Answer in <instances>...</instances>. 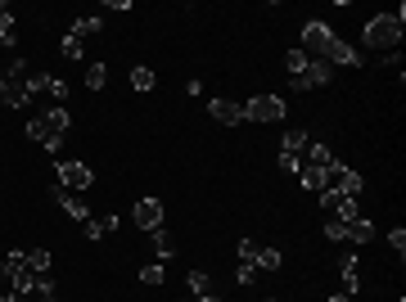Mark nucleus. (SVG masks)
Returning <instances> with one entry per match:
<instances>
[{
  "label": "nucleus",
  "mask_w": 406,
  "mask_h": 302,
  "mask_svg": "<svg viewBox=\"0 0 406 302\" xmlns=\"http://www.w3.org/2000/svg\"><path fill=\"white\" fill-rule=\"evenodd\" d=\"M68 126H72V117L63 104H55L50 113H37L27 122V140H37L41 149H50V154H59V145H63V136H68Z\"/></svg>",
  "instance_id": "1"
},
{
  "label": "nucleus",
  "mask_w": 406,
  "mask_h": 302,
  "mask_svg": "<svg viewBox=\"0 0 406 302\" xmlns=\"http://www.w3.org/2000/svg\"><path fill=\"white\" fill-rule=\"evenodd\" d=\"M27 81H32L27 63H23V59H14L5 72H0V104H5V109H27V100H32Z\"/></svg>",
  "instance_id": "2"
},
{
  "label": "nucleus",
  "mask_w": 406,
  "mask_h": 302,
  "mask_svg": "<svg viewBox=\"0 0 406 302\" xmlns=\"http://www.w3.org/2000/svg\"><path fill=\"white\" fill-rule=\"evenodd\" d=\"M402 27L406 23H398V14H375L366 23V32H361V41H366L370 50H393L402 41Z\"/></svg>",
  "instance_id": "3"
},
{
  "label": "nucleus",
  "mask_w": 406,
  "mask_h": 302,
  "mask_svg": "<svg viewBox=\"0 0 406 302\" xmlns=\"http://www.w3.org/2000/svg\"><path fill=\"white\" fill-rule=\"evenodd\" d=\"M244 122H284V100L280 95H253L244 104Z\"/></svg>",
  "instance_id": "4"
},
{
  "label": "nucleus",
  "mask_w": 406,
  "mask_h": 302,
  "mask_svg": "<svg viewBox=\"0 0 406 302\" xmlns=\"http://www.w3.org/2000/svg\"><path fill=\"white\" fill-rule=\"evenodd\" d=\"M334 41H339V37H334L325 23H307V27H303V55L325 63V55H329V46H334Z\"/></svg>",
  "instance_id": "5"
},
{
  "label": "nucleus",
  "mask_w": 406,
  "mask_h": 302,
  "mask_svg": "<svg viewBox=\"0 0 406 302\" xmlns=\"http://www.w3.org/2000/svg\"><path fill=\"white\" fill-rule=\"evenodd\" d=\"M91 180H95V171L86 163H77V158H63V163H59V185L63 190L81 194V190H91Z\"/></svg>",
  "instance_id": "6"
},
{
  "label": "nucleus",
  "mask_w": 406,
  "mask_h": 302,
  "mask_svg": "<svg viewBox=\"0 0 406 302\" xmlns=\"http://www.w3.org/2000/svg\"><path fill=\"white\" fill-rule=\"evenodd\" d=\"M329 72H334L329 63H320V59H307V68H303V72L294 77V86H298V91H316V86H329Z\"/></svg>",
  "instance_id": "7"
},
{
  "label": "nucleus",
  "mask_w": 406,
  "mask_h": 302,
  "mask_svg": "<svg viewBox=\"0 0 406 302\" xmlns=\"http://www.w3.org/2000/svg\"><path fill=\"white\" fill-rule=\"evenodd\" d=\"M27 91H32V95H37V91H46L55 104H63V100H68V81H63V77H55V72H37V77L27 81Z\"/></svg>",
  "instance_id": "8"
},
{
  "label": "nucleus",
  "mask_w": 406,
  "mask_h": 302,
  "mask_svg": "<svg viewBox=\"0 0 406 302\" xmlns=\"http://www.w3.org/2000/svg\"><path fill=\"white\" fill-rule=\"evenodd\" d=\"M131 217H136L140 230H158V225H163V203H158V199H140L131 208Z\"/></svg>",
  "instance_id": "9"
},
{
  "label": "nucleus",
  "mask_w": 406,
  "mask_h": 302,
  "mask_svg": "<svg viewBox=\"0 0 406 302\" xmlns=\"http://www.w3.org/2000/svg\"><path fill=\"white\" fill-rule=\"evenodd\" d=\"M208 113H212V122H221V126H240L244 122V104H235V100H212Z\"/></svg>",
  "instance_id": "10"
},
{
  "label": "nucleus",
  "mask_w": 406,
  "mask_h": 302,
  "mask_svg": "<svg viewBox=\"0 0 406 302\" xmlns=\"http://www.w3.org/2000/svg\"><path fill=\"white\" fill-rule=\"evenodd\" d=\"M55 199H59V208L68 212L72 221H86V217H91V208H86V199H81V194H72V190H63V185H59V190H55Z\"/></svg>",
  "instance_id": "11"
},
{
  "label": "nucleus",
  "mask_w": 406,
  "mask_h": 302,
  "mask_svg": "<svg viewBox=\"0 0 406 302\" xmlns=\"http://www.w3.org/2000/svg\"><path fill=\"white\" fill-rule=\"evenodd\" d=\"M307 145H312V131H307V126H289V131H284V140H280V154L303 158V154H307Z\"/></svg>",
  "instance_id": "12"
},
{
  "label": "nucleus",
  "mask_w": 406,
  "mask_h": 302,
  "mask_svg": "<svg viewBox=\"0 0 406 302\" xmlns=\"http://www.w3.org/2000/svg\"><path fill=\"white\" fill-rule=\"evenodd\" d=\"M325 63H329V68H334V63H343V68H357L361 55L348 46V41H334V46H329V55H325Z\"/></svg>",
  "instance_id": "13"
},
{
  "label": "nucleus",
  "mask_w": 406,
  "mask_h": 302,
  "mask_svg": "<svg viewBox=\"0 0 406 302\" xmlns=\"http://www.w3.org/2000/svg\"><path fill=\"white\" fill-rule=\"evenodd\" d=\"M303 163H307V167H320V171H329V163H334V154H329V149L320 145V140H312V145H307V154H303Z\"/></svg>",
  "instance_id": "14"
},
{
  "label": "nucleus",
  "mask_w": 406,
  "mask_h": 302,
  "mask_svg": "<svg viewBox=\"0 0 406 302\" xmlns=\"http://www.w3.org/2000/svg\"><path fill=\"white\" fill-rule=\"evenodd\" d=\"M339 271H343V294L352 298V294H357V289H361V271H357V257H343V262H339Z\"/></svg>",
  "instance_id": "15"
},
{
  "label": "nucleus",
  "mask_w": 406,
  "mask_h": 302,
  "mask_svg": "<svg viewBox=\"0 0 406 302\" xmlns=\"http://www.w3.org/2000/svg\"><path fill=\"white\" fill-rule=\"evenodd\" d=\"M100 27H104V18H100V14H81L77 23H72V32H68V37L86 41V37H95V32H100Z\"/></svg>",
  "instance_id": "16"
},
{
  "label": "nucleus",
  "mask_w": 406,
  "mask_h": 302,
  "mask_svg": "<svg viewBox=\"0 0 406 302\" xmlns=\"http://www.w3.org/2000/svg\"><path fill=\"white\" fill-rule=\"evenodd\" d=\"M0 46H18V27H14L9 5H0Z\"/></svg>",
  "instance_id": "17"
},
{
  "label": "nucleus",
  "mask_w": 406,
  "mask_h": 302,
  "mask_svg": "<svg viewBox=\"0 0 406 302\" xmlns=\"http://www.w3.org/2000/svg\"><path fill=\"white\" fill-rule=\"evenodd\" d=\"M131 86H136V91H140V95H149V91H154V86H158L154 68H145V63H136V68H131Z\"/></svg>",
  "instance_id": "18"
},
{
  "label": "nucleus",
  "mask_w": 406,
  "mask_h": 302,
  "mask_svg": "<svg viewBox=\"0 0 406 302\" xmlns=\"http://www.w3.org/2000/svg\"><path fill=\"white\" fill-rule=\"evenodd\" d=\"M117 217H86L81 221V230H86V239H104V230H113Z\"/></svg>",
  "instance_id": "19"
},
{
  "label": "nucleus",
  "mask_w": 406,
  "mask_h": 302,
  "mask_svg": "<svg viewBox=\"0 0 406 302\" xmlns=\"http://www.w3.org/2000/svg\"><path fill=\"white\" fill-rule=\"evenodd\" d=\"M294 176L303 180V190H325V171H320V167H307V163H303Z\"/></svg>",
  "instance_id": "20"
},
{
  "label": "nucleus",
  "mask_w": 406,
  "mask_h": 302,
  "mask_svg": "<svg viewBox=\"0 0 406 302\" xmlns=\"http://www.w3.org/2000/svg\"><path fill=\"white\" fill-rule=\"evenodd\" d=\"M185 284H190V294H195V298H212V280H208V271H190Z\"/></svg>",
  "instance_id": "21"
},
{
  "label": "nucleus",
  "mask_w": 406,
  "mask_h": 302,
  "mask_svg": "<svg viewBox=\"0 0 406 302\" xmlns=\"http://www.w3.org/2000/svg\"><path fill=\"white\" fill-rule=\"evenodd\" d=\"M348 239L352 244H370V239H375V225H370L366 217H357V221L348 225Z\"/></svg>",
  "instance_id": "22"
},
{
  "label": "nucleus",
  "mask_w": 406,
  "mask_h": 302,
  "mask_svg": "<svg viewBox=\"0 0 406 302\" xmlns=\"http://www.w3.org/2000/svg\"><path fill=\"white\" fill-rule=\"evenodd\" d=\"M149 244H154V253H158V257H172V253H176L172 235H167L163 225H158V230H149Z\"/></svg>",
  "instance_id": "23"
},
{
  "label": "nucleus",
  "mask_w": 406,
  "mask_h": 302,
  "mask_svg": "<svg viewBox=\"0 0 406 302\" xmlns=\"http://www.w3.org/2000/svg\"><path fill=\"white\" fill-rule=\"evenodd\" d=\"M27 271L32 275H50V248H32V253H27Z\"/></svg>",
  "instance_id": "24"
},
{
  "label": "nucleus",
  "mask_w": 406,
  "mask_h": 302,
  "mask_svg": "<svg viewBox=\"0 0 406 302\" xmlns=\"http://www.w3.org/2000/svg\"><path fill=\"white\" fill-rule=\"evenodd\" d=\"M86 86H91V91H104V86H109V63H91V68H86Z\"/></svg>",
  "instance_id": "25"
},
{
  "label": "nucleus",
  "mask_w": 406,
  "mask_h": 302,
  "mask_svg": "<svg viewBox=\"0 0 406 302\" xmlns=\"http://www.w3.org/2000/svg\"><path fill=\"white\" fill-rule=\"evenodd\" d=\"M253 266H262V271H280V248H258Z\"/></svg>",
  "instance_id": "26"
},
{
  "label": "nucleus",
  "mask_w": 406,
  "mask_h": 302,
  "mask_svg": "<svg viewBox=\"0 0 406 302\" xmlns=\"http://www.w3.org/2000/svg\"><path fill=\"white\" fill-rule=\"evenodd\" d=\"M0 271L14 275V271H27V253L23 248H14V253H5V262H0Z\"/></svg>",
  "instance_id": "27"
},
{
  "label": "nucleus",
  "mask_w": 406,
  "mask_h": 302,
  "mask_svg": "<svg viewBox=\"0 0 406 302\" xmlns=\"http://www.w3.org/2000/svg\"><path fill=\"white\" fill-rule=\"evenodd\" d=\"M59 55H63V59H81V55H86V46H81V41H77V37H63V46H59Z\"/></svg>",
  "instance_id": "28"
},
{
  "label": "nucleus",
  "mask_w": 406,
  "mask_h": 302,
  "mask_svg": "<svg viewBox=\"0 0 406 302\" xmlns=\"http://www.w3.org/2000/svg\"><path fill=\"white\" fill-rule=\"evenodd\" d=\"M163 280H167L163 266H140V284H163Z\"/></svg>",
  "instance_id": "29"
},
{
  "label": "nucleus",
  "mask_w": 406,
  "mask_h": 302,
  "mask_svg": "<svg viewBox=\"0 0 406 302\" xmlns=\"http://www.w3.org/2000/svg\"><path fill=\"white\" fill-rule=\"evenodd\" d=\"M284 68H289L294 77H298V72L307 68V55H303V50H289V55H284Z\"/></svg>",
  "instance_id": "30"
},
{
  "label": "nucleus",
  "mask_w": 406,
  "mask_h": 302,
  "mask_svg": "<svg viewBox=\"0 0 406 302\" xmlns=\"http://www.w3.org/2000/svg\"><path fill=\"white\" fill-rule=\"evenodd\" d=\"M325 239L343 244V239H348V225H343V221H325Z\"/></svg>",
  "instance_id": "31"
},
{
  "label": "nucleus",
  "mask_w": 406,
  "mask_h": 302,
  "mask_svg": "<svg viewBox=\"0 0 406 302\" xmlns=\"http://www.w3.org/2000/svg\"><path fill=\"white\" fill-rule=\"evenodd\" d=\"M388 244H393V253H406V230H402V225H398V230H388Z\"/></svg>",
  "instance_id": "32"
},
{
  "label": "nucleus",
  "mask_w": 406,
  "mask_h": 302,
  "mask_svg": "<svg viewBox=\"0 0 406 302\" xmlns=\"http://www.w3.org/2000/svg\"><path fill=\"white\" fill-rule=\"evenodd\" d=\"M253 275H258V266H253V262H244L240 271H235V280H240V284H253Z\"/></svg>",
  "instance_id": "33"
},
{
  "label": "nucleus",
  "mask_w": 406,
  "mask_h": 302,
  "mask_svg": "<svg viewBox=\"0 0 406 302\" xmlns=\"http://www.w3.org/2000/svg\"><path fill=\"white\" fill-rule=\"evenodd\" d=\"M253 257H258V244H253V239H240V262H253Z\"/></svg>",
  "instance_id": "34"
},
{
  "label": "nucleus",
  "mask_w": 406,
  "mask_h": 302,
  "mask_svg": "<svg viewBox=\"0 0 406 302\" xmlns=\"http://www.w3.org/2000/svg\"><path fill=\"white\" fill-rule=\"evenodd\" d=\"M280 167H284V171H298V167H303V158H294V154H280Z\"/></svg>",
  "instance_id": "35"
},
{
  "label": "nucleus",
  "mask_w": 406,
  "mask_h": 302,
  "mask_svg": "<svg viewBox=\"0 0 406 302\" xmlns=\"http://www.w3.org/2000/svg\"><path fill=\"white\" fill-rule=\"evenodd\" d=\"M325 302H352V298L348 294H334V298H325Z\"/></svg>",
  "instance_id": "36"
},
{
  "label": "nucleus",
  "mask_w": 406,
  "mask_h": 302,
  "mask_svg": "<svg viewBox=\"0 0 406 302\" xmlns=\"http://www.w3.org/2000/svg\"><path fill=\"white\" fill-rule=\"evenodd\" d=\"M195 302H221V298H217V294H212V298H195Z\"/></svg>",
  "instance_id": "37"
},
{
  "label": "nucleus",
  "mask_w": 406,
  "mask_h": 302,
  "mask_svg": "<svg viewBox=\"0 0 406 302\" xmlns=\"http://www.w3.org/2000/svg\"><path fill=\"white\" fill-rule=\"evenodd\" d=\"M262 302H280V298H262Z\"/></svg>",
  "instance_id": "38"
},
{
  "label": "nucleus",
  "mask_w": 406,
  "mask_h": 302,
  "mask_svg": "<svg viewBox=\"0 0 406 302\" xmlns=\"http://www.w3.org/2000/svg\"><path fill=\"white\" fill-rule=\"evenodd\" d=\"M0 302H5V289H0Z\"/></svg>",
  "instance_id": "39"
},
{
  "label": "nucleus",
  "mask_w": 406,
  "mask_h": 302,
  "mask_svg": "<svg viewBox=\"0 0 406 302\" xmlns=\"http://www.w3.org/2000/svg\"><path fill=\"white\" fill-rule=\"evenodd\" d=\"M181 302H195V298H181Z\"/></svg>",
  "instance_id": "40"
},
{
  "label": "nucleus",
  "mask_w": 406,
  "mask_h": 302,
  "mask_svg": "<svg viewBox=\"0 0 406 302\" xmlns=\"http://www.w3.org/2000/svg\"><path fill=\"white\" fill-rule=\"evenodd\" d=\"M41 302H55V298H41Z\"/></svg>",
  "instance_id": "41"
}]
</instances>
